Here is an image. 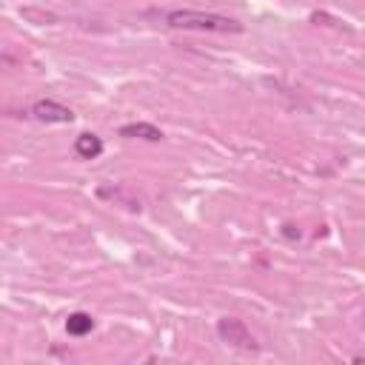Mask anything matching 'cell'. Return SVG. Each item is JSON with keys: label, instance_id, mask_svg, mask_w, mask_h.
Listing matches in <instances>:
<instances>
[{"label": "cell", "instance_id": "obj_4", "mask_svg": "<svg viewBox=\"0 0 365 365\" xmlns=\"http://www.w3.org/2000/svg\"><path fill=\"white\" fill-rule=\"evenodd\" d=\"M74 151H77V157H83V160H94V157L103 154V140H100L97 134L83 131V134L74 140Z\"/></svg>", "mask_w": 365, "mask_h": 365}, {"label": "cell", "instance_id": "obj_7", "mask_svg": "<svg viewBox=\"0 0 365 365\" xmlns=\"http://www.w3.org/2000/svg\"><path fill=\"white\" fill-rule=\"evenodd\" d=\"M285 237H299V231H294V225H285Z\"/></svg>", "mask_w": 365, "mask_h": 365}, {"label": "cell", "instance_id": "obj_5", "mask_svg": "<svg viewBox=\"0 0 365 365\" xmlns=\"http://www.w3.org/2000/svg\"><path fill=\"white\" fill-rule=\"evenodd\" d=\"M120 137H140V140L157 143V140H163V131L151 123H128V125L120 128Z\"/></svg>", "mask_w": 365, "mask_h": 365}, {"label": "cell", "instance_id": "obj_2", "mask_svg": "<svg viewBox=\"0 0 365 365\" xmlns=\"http://www.w3.org/2000/svg\"><path fill=\"white\" fill-rule=\"evenodd\" d=\"M217 334H220L222 342H228V345H234V348H245V351H254V348H257V342H254V336H251V331L245 328L242 319L222 317V319L217 322Z\"/></svg>", "mask_w": 365, "mask_h": 365}, {"label": "cell", "instance_id": "obj_1", "mask_svg": "<svg viewBox=\"0 0 365 365\" xmlns=\"http://www.w3.org/2000/svg\"><path fill=\"white\" fill-rule=\"evenodd\" d=\"M165 23L174 29H197V31H222V34H240L242 23L222 17V14H208V11H191V9H177L165 14Z\"/></svg>", "mask_w": 365, "mask_h": 365}, {"label": "cell", "instance_id": "obj_6", "mask_svg": "<svg viewBox=\"0 0 365 365\" xmlns=\"http://www.w3.org/2000/svg\"><path fill=\"white\" fill-rule=\"evenodd\" d=\"M91 328H94V319H91V314H86V311H74V314H68V319H66V331H68L71 336H86Z\"/></svg>", "mask_w": 365, "mask_h": 365}, {"label": "cell", "instance_id": "obj_3", "mask_svg": "<svg viewBox=\"0 0 365 365\" xmlns=\"http://www.w3.org/2000/svg\"><path fill=\"white\" fill-rule=\"evenodd\" d=\"M31 114H34L37 120H43V123H71V120H74L71 108H66V106H60V103H54V100H37V103L31 106Z\"/></svg>", "mask_w": 365, "mask_h": 365}]
</instances>
